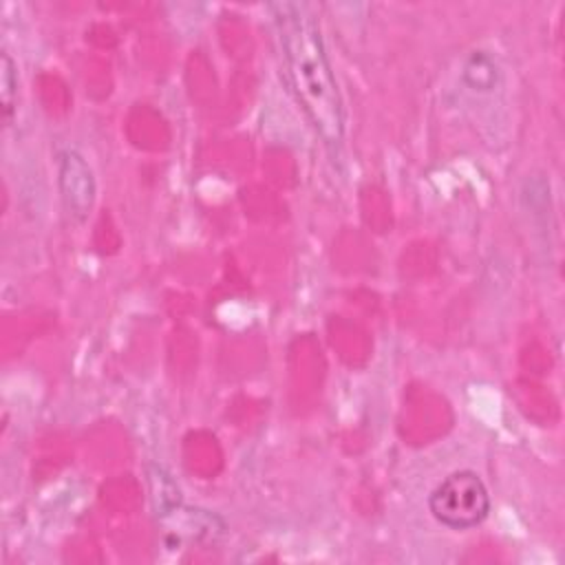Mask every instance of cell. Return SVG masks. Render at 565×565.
Listing matches in <instances>:
<instances>
[{"label":"cell","instance_id":"cell-1","mask_svg":"<svg viewBox=\"0 0 565 565\" xmlns=\"http://www.w3.org/2000/svg\"><path fill=\"white\" fill-rule=\"evenodd\" d=\"M269 9L300 108L324 143L340 146L344 139L342 97L313 13L296 2H276Z\"/></svg>","mask_w":565,"mask_h":565},{"label":"cell","instance_id":"cell-2","mask_svg":"<svg viewBox=\"0 0 565 565\" xmlns=\"http://www.w3.org/2000/svg\"><path fill=\"white\" fill-rule=\"evenodd\" d=\"M428 508L441 525L452 530H468L488 516L490 497L477 472L457 470L433 490Z\"/></svg>","mask_w":565,"mask_h":565},{"label":"cell","instance_id":"cell-3","mask_svg":"<svg viewBox=\"0 0 565 565\" xmlns=\"http://www.w3.org/2000/svg\"><path fill=\"white\" fill-rule=\"evenodd\" d=\"M57 183H60V194L77 221H84L95 201V177L90 166L84 161V157L75 150H64L57 159Z\"/></svg>","mask_w":565,"mask_h":565},{"label":"cell","instance_id":"cell-4","mask_svg":"<svg viewBox=\"0 0 565 565\" xmlns=\"http://www.w3.org/2000/svg\"><path fill=\"white\" fill-rule=\"evenodd\" d=\"M148 486H150V499L159 516H168L177 512L181 503L179 486L172 481V477L161 466L148 468Z\"/></svg>","mask_w":565,"mask_h":565},{"label":"cell","instance_id":"cell-5","mask_svg":"<svg viewBox=\"0 0 565 565\" xmlns=\"http://www.w3.org/2000/svg\"><path fill=\"white\" fill-rule=\"evenodd\" d=\"M463 82L475 90H490L497 84V66L486 53H472L463 64Z\"/></svg>","mask_w":565,"mask_h":565},{"label":"cell","instance_id":"cell-6","mask_svg":"<svg viewBox=\"0 0 565 565\" xmlns=\"http://www.w3.org/2000/svg\"><path fill=\"white\" fill-rule=\"evenodd\" d=\"M15 95H18V75H15V64L9 57V53H2L0 62V102H2V115L9 121L15 108Z\"/></svg>","mask_w":565,"mask_h":565}]
</instances>
